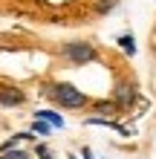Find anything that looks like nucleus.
Returning a JSON list of instances; mask_svg holds the SVG:
<instances>
[{
    "mask_svg": "<svg viewBox=\"0 0 156 159\" xmlns=\"http://www.w3.org/2000/svg\"><path fill=\"white\" fill-rule=\"evenodd\" d=\"M26 96H23V90H17V87H0V104L3 107H17V104H23Z\"/></svg>",
    "mask_w": 156,
    "mask_h": 159,
    "instance_id": "nucleus-4",
    "label": "nucleus"
},
{
    "mask_svg": "<svg viewBox=\"0 0 156 159\" xmlns=\"http://www.w3.org/2000/svg\"><path fill=\"white\" fill-rule=\"evenodd\" d=\"M118 46H122L127 55H133V52H136V41H133V35H122V38H118Z\"/></svg>",
    "mask_w": 156,
    "mask_h": 159,
    "instance_id": "nucleus-6",
    "label": "nucleus"
},
{
    "mask_svg": "<svg viewBox=\"0 0 156 159\" xmlns=\"http://www.w3.org/2000/svg\"><path fill=\"white\" fill-rule=\"evenodd\" d=\"M32 133H38V136H47L49 133V125L43 119H35V125H32Z\"/></svg>",
    "mask_w": 156,
    "mask_h": 159,
    "instance_id": "nucleus-7",
    "label": "nucleus"
},
{
    "mask_svg": "<svg viewBox=\"0 0 156 159\" xmlns=\"http://www.w3.org/2000/svg\"><path fill=\"white\" fill-rule=\"evenodd\" d=\"M38 156H41V159H52V156H49V151H47V148H38Z\"/></svg>",
    "mask_w": 156,
    "mask_h": 159,
    "instance_id": "nucleus-10",
    "label": "nucleus"
},
{
    "mask_svg": "<svg viewBox=\"0 0 156 159\" xmlns=\"http://www.w3.org/2000/svg\"><path fill=\"white\" fill-rule=\"evenodd\" d=\"M84 159H93V156H90V151H87V148H84Z\"/></svg>",
    "mask_w": 156,
    "mask_h": 159,
    "instance_id": "nucleus-11",
    "label": "nucleus"
},
{
    "mask_svg": "<svg viewBox=\"0 0 156 159\" xmlns=\"http://www.w3.org/2000/svg\"><path fill=\"white\" fill-rule=\"evenodd\" d=\"M61 55H64L69 64H90V61L98 58L96 46L87 43V41H69V43H64V46H61Z\"/></svg>",
    "mask_w": 156,
    "mask_h": 159,
    "instance_id": "nucleus-2",
    "label": "nucleus"
},
{
    "mask_svg": "<svg viewBox=\"0 0 156 159\" xmlns=\"http://www.w3.org/2000/svg\"><path fill=\"white\" fill-rule=\"evenodd\" d=\"M116 3H118V0H98V3H96V12H98V15H104V12H110Z\"/></svg>",
    "mask_w": 156,
    "mask_h": 159,
    "instance_id": "nucleus-8",
    "label": "nucleus"
},
{
    "mask_svg": "<svg viewBox=\"0 0 156 159\" xmlns=\"http://www.w3.org/2000/svg\"><path fill=\"white\" fill-rule=\"evenodd\" d=\"M0 159H29L26 153H20V151H3V156Z\"/></svg>",
    "mask_w": 156,
    "mask_h": 159,
    "instance_id": "nucleus-9",
    "label": "nucleus"
},
{
    "mask_svg": "<svg viewBox=\"0 0 156 159\" xmlns=\"http://www.w3.org/2000/svg\"><path fill=\"white\" fill-rule=\"evenodd\" d=\"M69 159H75V156H69Z\"/></svg>",
    "mask_w": 156,
    "mask_h": 159,
    "instance_id": "nucleus-12",
    "label": "nucleus"
},
{
    "mask_svg": "<svg viewBox=\"0 0 156 159\" xmlns=\"http://www.w3.org/2000/svg\"><path fill=\"white\" fill-rule=\"evenodd\" d=\"M35 119H43L47 125H52V127H64V119L58 116V113H52V110H38L35 113Z\"/></svg>",
    "mask_w": 156,
    "mask_h": 159,
    "instance_id": "nucleus-5",
    "label": "nucleus"
},
{
    "mask_svg": "<svg viewBox=\"0 0 156 159\" xmlns=\"http://www.w3.org/2000/svg\"><path fill=\"white\" fill-rule=\"evenodd\" d=\"M113 101H116V107H130L136 101V84L133 81H118L116 90H113Z\"/></svg>",
    "mask_w": 156,
    "mask_h": 159,
    "instance_id": "nucleus-3",
    "label": "nucleus"
},
{
    "mask_svg": "<svg viewBox=\"0 0 156 159\" xmlns=\"http://www.w3.org/2000/svg\"><path fill=\"white\" fill-rule=\"evenodd\" d=\"M47 93L52 96V101H58L61 107H84L87 104V96L81 90H75L72 84H52Z\"/></svg>",
    "mask_w": 156,
    "mask_h": 159,
    "instance_id": "nucleus-1",
    "label": "nucleus"
}]
</instances>
